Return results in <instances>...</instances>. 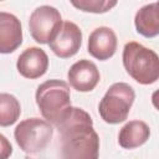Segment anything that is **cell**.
Here are the masks:
<instances>
[{"label":"cell","mask_w":159,"mask_h":159,"mask_svg":"<svg viewBox=\"0 0 159 159\" xmlns=\"http://www.w3.org/2000/svg\"><path fill=\"white\" fill-rule=\"evenodd\" d=\"M56 127L61 159H98L99 137L86 111L71 107Z\"/></svg>","instance_id":"6da1fadb"},{"label":"cell","mask_w":159,"mask_h":159,"mask_svg":"<svg viewBox=\"0 0 159 159\" xmlns=\"http://www.w3.org/2000/svg\"><path fill=\"white\" fill-rule=\"evenodd\" d=\"M123 66L127 73L140 84H152L159 80V56L152 48L130 41L123 48Z\"/></svg>","instance_id":"7a4b0ae2"},{"label":"cell","mask_w":159,"mask_h":159,"mask_svg":"<svg viewBox=\"0 0 159 159\" xmlns=\"http://www.w3.org/2000/svg\"><path fill=\"white\" fill-rule=\"evenodd\" d=\"M35 98L42 117L55 125L72 107L70 87L61 80H48L41 83L36 89Z\"/></svg>","instance_id":"3957f363"},{"label":"cell","mask_w":159,"mask_h":159,"mask_svg":"<svg viewBox=\"0 0 159 159\" xmlns=\"http://www.w3.org/2000/svg\"><path fill=\"white\" fill-rule=\"evenodd\" d=\"M135 98L132 86L124 82L113 83L98 104L101 118L109 124H118L127 119Z\"/></svg>","instance_id":"277c9868"},{"label":"cell","mask_w":159,"mask_h":159,"mask_svg":"<svg viewBox=\"0 0 159 159\" xmlns=\"http://www.w3.org/2000/svg\"><path fill=\"white\" fill-rule=\"evenodd\" d=\"M52 135L53 129L50 122L36 117L21 120L14 130L17 145L27 154H35L43 150L51 142Z\"/></svg>","instance_id":"5b68a950"},{"label":"cell","mask_w":159,"mask_h":159,"mask_svg":"<svg viewBox=\"0 0 159 159\" xmlns=\"http://www.w3.org/2000/svg\"><path fill=\"white\" fill-rule=\"evenodd\" d=\"M63 21L60 11L50 5L36 7L29 19V29L37 43H50L62 29Z\"/></svg>","instance_id":"8992f818"},{"label":"cell","mask_w":159,"mask_h":159,"mask_svg":"<svg viewBox=\"0 0 159 159\" xmlns=\"http://www.w3.org/2000/svg\"><path fill=\"white\" fill-rule=\"evenodd\" d=\"M82 45V31L72 21H63L57 36L48 43L52 52L60 58L75 56Z\"/></svg>","instance_id":"52a82bcc"},{"label":"cell","mask_w":159,"mask_h":159,"mask_svg":"<svg viewBox=\"0 0 159 159\" xmlns=\"http://www.w3.org/2000/svg\"><path fill=\"white\" fill-rule=\"evenodd\" d=\"M67 78L73 89L78 92H89L98 84L101 75L92 61L80 60L70 67Z\"/></svg>","instance_id":"ba28073f"},{"label":"cell","mask_w":159,"mask_h":159,"mask_svg":"<svg viewBox=\"0 0 159 159\" xmlns=\"http://www.w3.org/2000/svg\"><path fill=\"white\" fill-rule=\"evenodd\" d=\"M16 67L19 73L30 80L39 78L43 76L48 68L47 53L36 46L27 47L17 58Z\"/></svg>","instance_id":"9c48e42d"},{"label":"cell","mask_w":159,"mask_h":159,"mask_svg":"<svg viewBox=\"0 0 159 159\" xmlns=\"http://www.w3.org/2000/svg\"><path fill=\"white\" fill-rule=\"evenodd\" d=\"M117 43L116 32L111 27L101 26L91 32L88 37L87 51L92 57L99 61H106L116 53Z\"/></svg>","instance_id":"30bf717a"},{"label":"cell","mask_w":159,"mask_h":159,"mask_svg":"<svg viewBox=\"0 0 159 159\" xmlns=\"http://www.w3.org/2000/svg\"><path fill=\"white\" fill-rule=\"evenodd\" d=\"M22 43L20 20L9 12H0V52L11 53Z\"/></svg>","instance_id":"8fae6325"},{"label":"cell","mask_w":159,"mask_h":159,"mask_svg":"<svg viewBox=\"0 0 159 159\" xmlns=\"http://www.w3.org/2000/svg\"><path fill=\"white\" fill-rule=\"evenodd\" d=\"M134 25L138 34L144 37H155L159 35V1L142 6L134 17Z\"/></svg>","instance_id":"7c38bea8"},{"label":"cell","mask_w":159,"mask_h":159,"mask_svg":"<svg viewBox=\"0 0 159 159\" xmlns=\"http://www.w3.org/2000/svg\"><path fill=\"white\" fill-rule=\"evenodd\" d=\"M150 137V129L143 120H130L125 123L118 134V143L124 149H134L143 145Z\"/></svg>","instance_id":"4fadbf2b"},{"label":"cell","mask_w":159,"mask_h":159,"mask_svg":"<svg viewBox=\"0 0 159 159\" xmlns=\"http://www.w3.org/2000/svg\"><path fill=\"white\" fill-rule=\"evenodd\" d=\"M21 113V107L15 96L9 93L0 94V125L9 127L14 124Z\"/></svg>","instance_id":"5bb4252c"},{"label":"cell","mask_w":159,"mask_h":159,"mask_svg":"<svg viewBox=\"0 0 159 159\" xmlns=\"http://www.w3.org/2000/svg\"><path fill=\"white\" fill-rule=\"evenodd\" d=\"M71 4L84 12H93V14H103L109 11L112 7L117 5V1L109 0H80V1H71Z\"/></svg>","instance_id":"9a60e30c"},{"label":"cell","mask_w":159,"mask_h":159,"mask_svg":"<svg viewBox=\"0 0 159 159\" xmlns=\"http://www.w3.org/2000/svg\"><path fill=\"white\" fill-rule=\"evenodd\" d=\"M0 139H1V159H7V157L12 153L11 144L7 142L4 134L0 135Z\"/></svg>","instance_id":"2e32d148"},{"label":"cell","mask_w":159,"mask_h":159,"mask_svg":"<svg viewBox=\"0 0 159 159\" xmlns=\"http://www.w3.org/2000/svg\"><path fill=\"white\" fill-rule=\"evenodd\" d=\"M152 103H153V106L159 111V89H157V91L152 94Z\"/></svg>","instance_id":"e0dca14e"}]
</instances>
